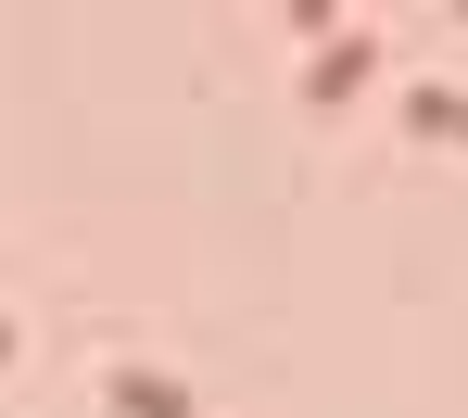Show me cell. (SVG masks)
I'll return each mask as SVG.
<instances>
[{
  "label": "cell",
  "mask_w": 468,
  "mask_h": 418,
  "mask_svg": "<svg viewBox=\"0 0 468 418\" xmlns=\"http://www.w3.org/2000/svg\"><path fill=\"white\" fill-rule=\"evenodd\" d=\"M114 406H127V418H190V393L153 380V368H127V393H114Z\"/></svg>",
  "instance_id": "cell-1"
},
{
  "label": "cell",
  "mask_w": 468,
  "mask_h": 418,
  "mask_svg": "<svg viewBox=\"0 0 468 418\" xmlns=\"http://www.w3.org/2000/svg\"><path fill=\"white\" fill-rule=\"evenodd\" d=\"M0 355H13V317H0Z\"/></svg>",
  "instance_id": "cell-2"
},
{
  "label": "cell",
  "mask_w": 468,
  "mask_h": 418,
  "mask_svg": "<svg viewBox=\"0 0 468 418\" xmlns=\"http://www.w3.org/2000/svg\"><path fill=\"white\" fill-rule=\"evenodd\" d=\"M456 127H468V102H456Z\"/></svg>",
  "instance_id": "cell-3"
}]
</instances>
